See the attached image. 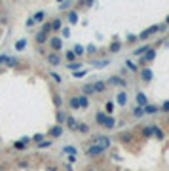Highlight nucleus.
Masks as SVG:
<instances>
[{"label": "nucleus", "instance_id": "nucleus-32", "mask_svg": "<svg viewBox=\"0 0 169 171\" xmlns=\"http://www.w3.org/2000/svg\"><path fill=\"white\" fill-rule=\"evenodd\" d=\"M133 116H135V118H142V116H144V108H142V107H135Z\"/></svg>", "mask_w": 169, "mask_h": 171}, {"label": "nucleus", "instance_id": "nucleus-18", "mask_svg": "<svg viewBox=\"0 0 169 171\" xmlns=\"http://www.w3.org/2000/svg\"><path fill=\"white\" fill-rule=\"evenodd\" d=\"M150 48H152L150 44H144V46H141V48H137V50H135L133 53H135V55H144V53H147V52L150 50Z\"/></svg>", "mask_w": 169, "mask_h": 171}, {"label": "nucleus", "instance_id": "nucleus-15", "mask_svg": "<svg viewBox=\"0 0 169 171\" xmlns=\"http://www.w3.org/2000/svg\"><path fill=\"white\" fill-rule=\"evenodd\" d=\"M29 141H31V137H23L21 141H15V144H13V146H15L17 150H23V148L27 146V143H29Z\"/></svg>", "mask_w": 169, "mask_h": 171}, {"label": "nucleus", "instance_id": "nucleus-14", "mask_svg": "<svg viewBox=\"0 0 169 171\" xmlns=\"http://www.w3.org/2000/svg\"><path fill=\"white\" fill-rule=\"evenodd\" d=\"M116 101H118L120 107H126V103H127V93H126V91H120L118 97H116Z\"/></svg>", "mask_w": 169, "mask_h": 171}, {"label": "nucleus", "instance_id": "nucleus-43", "mask_svg": "<svg viewBox=\"0 0 169 171\" xmlns=\"http://www.w3.org/2000/svg\"><path fill=\"white\" fill-rule=\"evenodd\" d=\"M126 67H127L129 70H137V68H139V67H137V65H135L133 61H126Z\"/></svg>", "mask_w": 169, "mask_h": 171}, {"label": "nucleus", "instance_id": "nucleus-31", "mask_svg": "<svg viewBox=\"0 0 169 171\" xmlns=\"http://www.w3.org/2000/svg\"><path fill=\"white\" fill-rule=\"evenodd\" d=\"M105 110H107V114H108V116H112V112H114V103H112V101H107Z\"/></svg>", "mask_w": 169, "mask_h": 171}, {"label": "nucleus", "instance_id": "nucleus-27", "mask_svg": "<svg viewBox=\"0 0 169 171\" xmlns=\"http://www.w3.org/2000/svg\"><path fill=\"white\" fill-rule=\"evenodd\" d=\"M63 154H68V158L76 156V148H74V146H63Z\"/></svg>", "mask_w": 169, "mask_h": 171}, {"label": "nucleus", "instance_id": "nucleus-6", "mask_svg": "<svg viewBox=\"0 0 169 171\" xmlns=\"http://www.w3.org/2000/svg\"><path fill=\"white\" fill-rule=\"evenodd\" d=\"M108 84H110V86H122V88L127 86V82H126L122 76H110V78H108Z\"/></svg>", "mask_w": 169, "mask_h": 171}, {"label": "nucleus", "instance_id": "nucleus-39", "mask_svg": "<svg viewBox=\"0 0 169 171\" xmlns=\"http://www.w3.org/2000/svg\"><path fill=\"white\" fill-rule=\"evenodd\" d=\"M105 118H107V114H105V112H97V124H101V126H103V124H105Z\"/></svg>", "mask_w": 169, "mask_h": 171}, {"label": "nucleus", "instance_id": "nucleus-37", "mask_svg": "<svg viewBox=\"0 0 169 171\" xmlns=\"http://www.w3.org/2000/svg\"><path fill=\"white\" fill-rule=\"evenodd\" d=\"M63 122H65V114L63 110H57V126H63Z\"/></svg>", "mask_w": 169, "mask_h": 171}, {"label": "nucleus", "instance_id": "nucleus-16", "mask_svg": "<svg viewBox=\"0 0 169 171\" xmlns=\"http://www.w3.org/2000/svg\"><path fill=\"white\" fill-rule=\"evenodd\" d=\"M47 38H50V36H47L46 33H42V31H38V33H36V44H40V46H42V44H46V42H47Z\"/></svg>", "mask_w": 169, "mask_h": 171}, {"label": "nucleus", "instance_id": "nucleus-24", "mask_svg": "<svg viewBox=\"0 0 169 171\" xmlns=\"http://www.w3.org/2000/svg\"><path fill=\"white\" fill-rule=\"evenodd\" d=\"M72 48H74V50H72V53H74V55H78V57L86 53V48H84V46H80V44H76V46H72Z\"/></svg>", "mask_w": 169, "mask_h": 171}, {"label": "nucleus", "instance_id": "nucleus-38", "mask_svg": "<svg viewBox=\"0 0 169 171\" xmlns=\"http://www.w3.org/2000/svg\"><path fill=\"white\" fill-rule=\"evenodd\" d=\"M120 141L122 143H131V133H122L120 135Z\"/></svg>", "mask_w": 169, "mask_h": 171}, {"label": "nucleus", "instance_id": "nucleus-54", "mask_svg": "<svg viewBox=\"0 0 169 171\" xmlns=\"http://www.w3.org/2000/svg\"><path fill=\"white\" fill-rule=\"evenodd\" d=\"M17 165H19V167H27V165H29V163H27V162H25V160H21V162H19V163H17Z\"/></svg>", "mask_w": 169, "mask_h": 171}, {"label": "nucleus", "instance_id": "nucleus-35", "mask_svg": "<svg viewBox=\"0 0 169 171\" xmlns=\"http://www.w3.org/2000/svg\"><path fill=\"white\" fill-rule=\"evenodd\" d=\"M108 65V59H103V61H97V63H93V67L95 68H105Z\"/></svg>", "mask_w": 169, "mask_h": 171}, {"label": "nucleus", "instance_id": "nucleus-17", "mask_svg": "<svg viewBox=\"0 0 169 171\" xmlns=\"http://www.w3.org/2000/svg\"><path fill=\"white\" fill-rule=\"evenodd\" d=\"M78 105H80V108H82V110H86V108L89 107V101H87V97H86V95H82V93H80V97H78Z\"/></svg>", "mask_w": 169, "mask_h": 171}, {"label": "nucleus", "instance_id": "nucleus-47", "mask_svg": "<svg viewBox=\"0 0 169 171\" xmlns=\"http://www.w3.org/2000/svg\"><path fill=\"white\" fill-rule=\"evenodd\" d=\"M86 52L87 53H93V52H97V48H95L93 44H89V46H86Z\"/></svg>", "mask_w": 169, "mask_h": 171}, {"label": "nucleus", "instance_id": "nucleus-19", "mask_svg": "<svg viewBox=\"0 0 169 171\" xmlns=\"http://www.w3.org/2000/svg\"><path fill=\"white\" fill-rule=\"evenodd\" d=\"M93 93H95V91H93V84H84V86H82V95L87 97V95H93Z\"/></svg>", "mask_w": 169, "mask_h": 171}, {"label": "nucleus", "instance_id": "nucleus-2", "mask_svg": "<svg viewBox=\"0 0 169 171\" xmlns=\"http://www.w3.org/2000/svg\"><path fill=\"white\" fill-rule=\"evenodd\" d=\"M47 42H50V48H52L55 53H57L59 50H63V40H61L59 36H50V38H47Z\"/></svg>", "mask_w": 169, "mask_h": 171}, {"label": "nucleus", "instance_id": "nucleus-40", "mask_svg": "<svg viewBox=\"0 0 169 171\" xmlns=\"http://www.w3.org/2000/svg\"><path fill=\"white\" fill-rule=\"evenodd\" d=\"M53 144V141L50 139V141H42V143H38V146H40V148H47V146H52Z\"/></svg>", "mask_w": 169, "mask_h": 171}, {"label": "nucleus", "instance_id": "nucleus-41", "mask_svg": "<svg viewBox=\"0 0 169 171\" xmlns=\"http://www.w3.org/2000/svg\"><path fill=\"white\" fill-rule=\"evenodd\" d=\"M67 67H68V68H70V70H74V72H76V70H78V68H80V67H82V63H68V65H67Z\"/></svg>", "mask_w": 169, "mask_h": 171}, {"label": "nucleus", "instance_id": "nucleus-50", "mask_svg": "<svg viewBox=\"0 0 169 171\" xmlns=\"http://www.w3.org/2000/svg\"><path fill=\"white\" fill-rule=\"evenodd\" d=\"M15 65H17V59L15 57H10L8 59V67H15Z\"/></svg>", "mask_w": 169, "mask_h": 171}, {"label": "nucleus", "instance_id": "nucleus-33", "mask_svg": "<svg viewBox=\"0 0 169 171\" xmlns=\"http://www.w3.org/2000/svg\"><path fill=\"white\" fill-rule=\"evenodd\" d=\"M42 33H46L47 36H50V33H52V25H50V21H46L44 23V25H42V29H40Z\"/></svg>", "mask_w": 169, "mask_h": 171}, {"label": "nucleus", "instance_id": "nucleus-42", "mask_svg": "<svg viewBox=\"0 0 169 171\" xmlns=\"http://www.w3.org/2000/svg\"><path fill=\"white\" fill-rule=\"evenodd\" d=\"M50 78H53V80L57 82V84H61V82H63V78H61V76L57 74V72H50Z\"/></svg>", "mask_w": 169, "mask_h": 171}, {"label": "nucleus", "instance_id": "nucleus-9", "mask_svg": "<svg viewBox=\"0 0 169 171\" xmlns=\"http://www.w3.org/2000/svg\"><path fill=\"white\" fill-rule=\"evenodd\" d=\"M141 78H142L144 82H150V80L154 78V72H152L150 68H142V70H141Z\"/></svg>", "mask_w": 169, "mask_h": 171}, {"label": "nucleus", "instance_id": "nucleus-4", "mask_svg": "<svg viewBox=\"0 0 169 171\" xmlns=\"http://www.w3.org/2000/svg\"><path fill=\"white\" fill-rule=\"evenodd\" d=\"M101 152H103V148H101V146H99V144H91V146H89V148L86 150V154H87L89 158H95V156H99Z\"/></svg>", "mask_w": 169, "mask_h": 171}, {"label": "nucleus", "instance_id": "nucleus-12", "mask_svg": "<svg viewBox=\"0 0 169 171\" xmlns=\"http://www.w3.org/2000/svg\"><path fill=\"white\" fill-rule=\"evenodd\" d=\"M61 135H63V126H53V128L50 129V137L57 139V137H61Z\"/></svg>", "mask_w": 169, "mask_h": 171}, {"label": "nucleus", "instance_id": "nucleus-55", "mask_svg": "<svg viewBox=\"0 0 169 171\" xmlns=\"http://www.w3.org/2000/svg\"><path fill=\"white\" fill-rule=\"evenodd\" d=\"M47 169H50V171H57V165H50Z\"/></svg>", "mask_w": 169, "mask_h": 171}, {"label": "nucleus", "instance_id": "nucleus-5", "mask_svg": "<svg viewBox=\"0 0 169 171\" xmlns=\"http://www.w3.org/2000/svg\"><path fill=\"white\" fill-rule=\"evenodd\" d=\"M158 31H160V27H158V25H152V27H148V29H144V31L139 34V38L144 40V38H148L150 34H154V33H158Z\"/></svg>", "mask_w": 169, "mask_h": 171}, {"label": "nucleus", "instance_id": "nucleus-45", "mask_svg": "<svg viewBox=\"0 0 169 171\" xmlns=\"http://www.w3.org/2000/svg\"><path fill=\"white\" fill-rule=\"evenodd\" d=\"M87 74V70H76L74 72V78H82V76H86Z\"/></svg>", "mask_w": 169, "mask_h": 171}, {"label": "nucleus", "instance_id": "nucleus-57", "mask_svg": "<svg viewBox=\"0 0 169 171\" xmlns=\"http://www.w3.org/2000/svg\"><path fill=\"white\" fill-rule=\"evenodd\" d=\"M165 23H167V25H169V15H167V17H165Z\"/></svg>", "mask_w": 169, "mask_h": 171}, {"label": "nucleus", "instance_id": "nucleus-28", "mask_svg": "<svg viewBox=\"0 0 169 171\" xmlns=\"http://www.w3.org/2000/svg\"><path fill=\"white\" fill-rule=\"evenodd\" d=\"M68 21H70V25H74V23H78V13L72 10V12H68Z\"/></svg>", "mask_w": 169, "mask_h": 171}, {"label": "nucleus", "instance_id": "nucleus-11", "mask_svg": "<svg viewBox=\"0 0 169 171\" xmlns=\"http://www.w3.org/2000/svg\"><path fill=\"white\" fill-rule=\"evenodd\" d=\"M105 89H107V84H105L103 80H97V82L93 84V91H95V93H103Z\"/></svg>", "mask_w": 169, "mask_h": 171}, {"label": "nucleus", "instance_id": "nucleus-30", "mask_svg": "<svg viewBox=\"0 0 169 171\" xmlns=\"http://www.w3.org/2000/svg\"><path fill=\"white\" fill-rule=\"evenodd\" d=\"M50 25H52V31H59V29H61V19H59V17H57V19H53Z\"/></svg>", "mask_w": 169, "mask_h": 171}, {"label": "nucleus", "instance_id": "nucleus-29", "mask_svg": "<svg viewBox=\"0 0 169 171\" xmlns=\"http://www.w3.org/2000/svg\"><path fill=\"white\" fill-rule=\"evenodd\" d=\"M108 50H110V53H118L120 50H122V46H120V42H112Z\"/></svg>", "mask_w": 169, "mask_h": 171}, {"label": "nucleus", "instance_id": "nucleus-7", "mask_svg": "<svg viewBox=\"0 0 169 171\" xmlns=\"http://www.w3.org/2000/svg\"><path fill=\"white\" fill-rule=\"evenodd\" d=\"M47 63H50V65H53V67L61 65V57H59V53H55V52L47 53Z\"/></svg>", "mask_w": 169, "mask_h": 171}, {"label": "nucleus", "instance_id": "nucleus-26", "mask_svg": "<svg viewBox=\"0 0 169 171\" xmlns=\"http://www.w3.org/2000/svg\"><path fill=\"white\" fill-rule=\"evenodd\" d=\"M76 131H80V133H89V126H87V124H84V122H78Z\"/></svg>", "mask_w": 169, "mask_h": 171}, {"label": "nucleus", "instance_id": "nucleus-48", "mask_svg": "<svg viewBox=\"0 0 169 171\" xmlns=\"http://www.w3.org/2000/svg\"><path fill=\"white\" fill-rule=\"evenodd\" d=\"M59 8H61V10H68V8H70V2H68V0H65V2L59 4Z\"/></svg>", "mask_w": 169, "mask_h": 171}, {"label": "nucleus", "instance_id": "nucleus-56", "mask_svg": "<svg viewBox=\"0 0 169 171\" xmlns=\"http://www.w3.org/2000/svg\"><path fill=\"white\" fill-rule=\"evenodd\" d=\"M86 171H97L95 167H86Z\"/></svg>", "mask_w": 169, "mask_h": 171}, {"label": "nucleus", "instance_id": "nucleus-8", "mask_svg": "<svg viewBox=\"0 0 169 171\" xmlns=\"http://www.w3.org/2000/svg\"><path fill=\"white\" fill-rule=\"evenodd\" d=\"M65 122H67V128H68V129L76 131V126H78V122H76L74 118H72L70 114H67V116H65Z\"/></svg>", "mask_w": 169, "mask_h": 171}, {"label": "nucleus", "instance_id": "nucleus-25", "mask_svg": "<svg viewBox=\"0 0 169 171\" xmlns=\"http://www.w3.org/2000/svg\"><path fill=\"white\" fill-rule=\"evenodd\" d=\"M25 46H27V40H25V38H21V40H17V42H15V46H13V48H15L17 52H23V50H25Z\"/></svg>", "mask_w": 169, "mask_h": 171}, {"label": "nucleus", "instance_id": "nucleus-34", "mask_svg": "<svg viewBox=\"0 0 169 171\" xmlns=\"http://www.w3.org/2000/svg\"><path fill=\"white\" fill-rule=\"evenodd\" d=\"M44 17H46V13H44V12H36L32 19H34V23H40V21H44Z\"/></svg>", "mask_w": 169, "mask_h": 171}, {"label": "nucleus", "instance_id": "nucleus-36", "mask_svg": "<svg viewBox=\"0 0 169 171\" xmlns=\"http://www.w3.org/2000/svg\"><path fill=\"white\" fill-rule=\"evenodd\" d=\"M142 137H147V139L152 137V126H148V128H144V129H142Z\"/></svg>", "mask_w": 169, "mask_h": 171}, {"label": "nucleus", "instance_id": "nucleus-52", "mask_svg": "<svg viewBox=\"0 0 169 171\" xmlns=\"http://www.w3.org/2000/svg\"><path fill=\"white\" fill-rule=\"evenodd\" d=\"M8 59H10V57H8L6 53H2V55H0V65H2V63H8Z\"/></svg>", "mask_w": 169, "mask_h": 171}, {"label": "nucleus", "instance_id": "nucleus-21", "mask_svg": "<svg viewBox=\"0 0 169 171\" xmlns=\"http://www.w3.org/2000/svg\"><path fill=\"white\" fill-rule=\"evenodd\" d=\"M152 135H154L158 141H163V131H162L158 126H152Z\"/></svg>", "mask_w": 169, "mask_h": 171}, {"label": "nucleus", "instance_id": "nucleus-51", "mask_svg": "<svg viewBox=\"0 0 169 171\" xmlns=\"http://www.w3.org/2000/svg\"><path fill=\"white\" fill-rule=\"evenodd\" d=\"M160 110H163V112H169V101H165V103L160 107Z\"/></svg>", "mask_w": 169, "mask_h": 171}, {"label": "nucleus", "instance_id": "nucleus-20", "mask_svg": "<svg viewBox=\"0 0 169 171\" xmlns=\"http://www.w3.org/2000/svg\"><path fill=\"white\" fill-rule=\"evenodd\" d=\"M103 126H105L107 129H112V128L116 126V120H114L112 116H107V118H105V124H103Z\"/></svg>", "mask_w": 169, "mask_h": 171}, {"label": "nucleus", "instance_id": "nucleus-58", "mask_svg": "<svg viewBox=\"0 0 169 171\" xmlns=\"http://www.w3.org/2000/svg\"><path fill=\"white\" fill-rule=\"evenodd\" d=\"M0 171H2V163H0Z\"/></svg>", "mask_w": 169, "mask_h": 171}, {"label": "nucleus", "instance_id": "nucleus-10", "mask_svg": "<svg viewBox=\"0 0 169 171\" xmlns=\"http://www.w3.org/2000/svg\"><path fill=\"white\" fill-rule=\"evenodd\" d=\"M53 105H55L57 110H61V107H63V97H61L59 91H53Z\"/></svg>", "mask_w": 169, "mask_h": 171}, {"label": "nucleus", "instance_id": "nucleus-3", "mask_svg": "<svg viewBox=\"0 0 169 171\" xmlns=\"http://www.w3.org/2000/svg\"><path fill=\"white\" fill-rule=\"evenodd\" d=\"M95 144H99L103 150H107V148H110V139L105 135H99V137H95Z\"/></svg>", "mask_w": 169, "mask_h": 171}, {"label": "nucleus", "instance_id": "nucleus-13", "mask_svg": "<svg viewBox=\"0 0 169 171\" xmlns=\"http://www.w3.org/2000/svg\"><path fill=\"white\" fill-rule=\"evenodd\" d=\"M147 105H148L147 95H144L142 91H139V93H137V107H147Z\"/></svg>", "mask_w": 169, "mask_h": 171}, {"label": "nucleus", "instance_id": "nucleus-44", "mask_svg": "<svg viewBox=\"0 0 169 171\" xmlns=\"http://www.w3.org/2000/svg\"><path fill=\"white\" fill-rule=\"evenodd\" d=\"M65 57H67L68 61H74V57H76V55L72 53V50H68V52H65Z\"/></svg>", "mask_w": 169, "mask_h": 171}, {"label": "nucleus", "instance_id": "nucleus-49", "mask_svg": "<svg viewBox=\"0 0 169 171\" xmlns=\"http://www.w3.org/2000/svg\"><path fill=\"white\" fill-rule=\"evenodd\" d=\"M61 34H63L65 38H68V36H70V29H68V27H65V29L61 31Z\"/></svg>", "mask_w": 169, "mask_h": 171}, {"label": "nucleus", "instance_id": "nucleus-53", "mask_svg": "<svg viewBox=\"0 0 169 171\" xmlns=\"http://www.w3.org/2000/svg\"><path fill=\"white\" fill-rule=\"evenodd\" d=\"M32 25H34V19L29 17V19H27V27H32Z\"/></svg>", "mask_w": 169, "mask_h": 171}, {"label": "nucleus", "instance_id": "nucleus-1", "mask_svg": "<svg viewBox=\"0 0 169 171\" xmlns=\"http://www.w3.org/2000/svg\"><path fill=\"white\" fill-rule=\"evenodd\" d=\"M154 59H156V50H154V48H150V50H148L147 53H144V55L141 57L139 65H141V67H144V65H148V63H152Z\"/></svg>", "mask_w": 169, "mask_h": 171}, {"label": "nucleus", "instance_id": "nucleus-22", "mask_svg": "<svg viewBox=\"0 0 169 171\" xmlns=\"http://www.w3.org/2000/svg\"><path fill=\"white\" fill-rule=\"evenodd\" d=\"M68 107L72 110H80V105H78V97H70L68 99Z\"/></svg>", "mask_w": 169, "mask_h": 171}, {"label": "nucleus", "instance_id": "nucleus-23", "mask_svg": "<svg viewBox=\"0 0 169 171\" xmlns=\"http://www.w3.org/2000/svg\"><path fill=\"white\" fill-rule=\"evenodd\" d=\"M142 108H144V114H156L160 110V107H156V105H147V107H142Z\"/></svg>", "mask_w": 169, "mask_h": 171}, {"label": "nucleus", "instance_id": "nucleus-46", "mask_svg": "<svg viewBox=\"0 0 169 171\" xmlns=\"http://www.w3.org/2000/svg\"><path fill=\"white\" fill-rule=\"evenodd\" d=\"M42 139H44V135H42V133H36L31 141H34V143H42Z\"/></svg>", "mask_w": 169, "mask_h": 171}]
</instances>
